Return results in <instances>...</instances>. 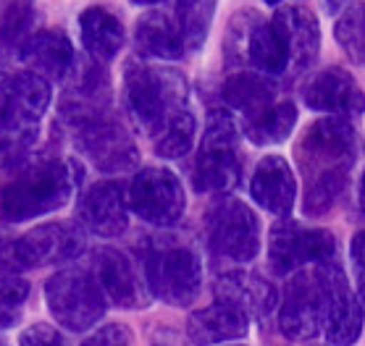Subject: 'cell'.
Wrapping results in <instances>:
<instances>
[{"instance_id":"7c38bea8","label":"cell","mask_w":365,"mask_h":346,"mask_svg":"<svg viewBox=\"0 0 365 346\" xmlns=\"http://www.w3.org/2000/svg\"><path fill=\"white\" fill-rule=\"evenodd\" d=\"M279 328L292 341L316 338L324 328V288L313 271H297L287 281L279 313Z\"/></svg>"},{"instance_id":"74e56055","label":"cell","mask_w":365,"mask_h":346,"mask_svg":"<svg viewBox=\"0 0 365 346\" xmlns=\"http://www.w3.org/2000/svg\"><path fill=\"white\" fill-rule=\"evenodd\" d=\"M360 210L365 213V173H363V179H360Z\"/></svg>"},{"instance_id":"ba28073f","label":"cell","mask_w":365,"mask_h":346,"mask_svg":"<svg viewBox=\"0 0 365 346\" xmlns=\"http://www.w3.org/2000/svg\"><path fill=\"white\" fill-rule=\"evenodd\" d=\"M126 202L132 207V213L142 218L150 226H174L184 215L187 194H184L182 182L176 179V173L168 168H145L132 179Z\"/></svg>"},{"instance_id":"d590c367","label":"cell","mask_w":365,"mask_h":346,"mask_svg":"<svg viewBox=\"0 0 365 346\" xmlns=\"http://www.w3.org/2000/svg\"><path fill=\"white\" fill-rule=\"evenodd\" d=\"M352 260L365 273V231H357L355 239H352Z\"/></svg>"},{"instance_id":"d6a6232c","label":"cell","mask_w":365,"mask_h":346,"mask_svg":"<svg viewBox=\"0 0 365 346\" xmlns=\"http://www.w3.org/2000/svg\"><path fill=\"white\" fill-rule=\"evenodd\" d=\"M37 140V129H0V160H14V157L24 155L26 147H32Z\"/></svg>"},{"instance_id":"603a6c76","label":"cell","mask_w":365,"mask_h":346,"mask_svg":"<svg viewBox=\"0 0 365 346\" xmlns=\"http://www.w3.org/2000/svg\"><path fill=\"white\" fill-rule=\"evenodd\" d=\"M21 58L32 68H37L34 74L45 76V79H63L68 76L71 63H74V48L63 32L42 29L24 42Z\"/></svg>"},{"instance_id":"e575fe53","label":"cell","mask_w":365,"mask_h":346,"mask_svg":"<svg viewBox=\"0 0 365 346\" xmlns=\"http://www.w3.org/2000/svg\"><path fill=\"white\" fill-rule=\"evenodd\" d=\"M19 346H66L63 336L53 325H45V323H34L21 333L19 338Z\"/></svg>"},{"instance_id":"f35d334b","label":"cell","mask_w":365,"mask_h":346,"mask_svg":"<svg viewBox=\"0 0 365 346\" xmlns=\"http://www.w3.org/2000/svg\"><path fill=\"white\" fill-rule=\"evenodd\" d=\"M134 6H155V3H163V0H132Z\"/></svg>"},{"instance_id":"f1b7e54d","label":"cell","mask_w":365,"mask_h":346,"mask_svg":"<svg viewBox=\"0 0 365 346\" xmlns=\"http://www.w3.org/2000/svg\"><path fill=\"white\" fill-rule=\"evenodd\" d=\"M195 115L190 113V108L176 113L171 121H168L163 129H160L155 137H153V145H155V152L160 157H184L195 145Z\"/></svg>"},{"instance_id":"d6986e66","label":"cell","mask_w":365,"mask_h":346,"mask_svg":"<svg viewBox=\"0 0 365 346\" xmlns=\"http://www.w3.org/2000/svg\"><path fill=\"white\" fill-rule=\"evenodd\" d=\"M271 24L282 37L287 56H289V66L294 71H305L313 66L321 48V29H318V19L302 6H282L276 11Z\"/></svg>"},{"instance_id":"836d02e7","label":"cell","mask_w":365,"mask_h":346,"mask_svg":"<svg viewBox=\"0 0 365 346\" xmlns=\"http://www.w3.org/2000/svg\"><path fill=\"white\" fill-rule=\"evenodd\" d=\"M134 336L126 325H118V323H110V325H103L98 328L92 336H87L82 341V346H132Z\"/></svg>"},{"instance_id":"6da1fadb","label":"cell","mask_w":365,"mask_h":346,"mask_svg":"<svg viewBox=\"0 0 365 346\" xmlns=\"http://www.w3.org/2000/svg\"><path fill=\"white\" fill-rule=\"evenodd\" d=\"M294 155L307 182L302 210L310 218L326 215L347 192L349 168L357 157L355 129L344 115H326L307 126Z\"/></svg>"},{"instance_id":"ffe728a7","label":"cell","mask_w":365,"mask_h":346,"mask_svg":"<svg viewBox=\"0 0 365 346\" xmlns=\"http://www.w3.org/2000/svg\"><path fill=\"white\" fill-rule=\"evenodd\" d=\"M250 194L257 205L274 215H289L297 199V182L294 171L282 155H266L255 165Z\"/></svg>"},{"instance_id":"2e32d148","label":"cell","mask_w":365,"mask_h":346,"mask_svg":"<svg viewBox=\"0 0 365 346\" xmlns=\"http://www.w3.org/2000/svg\"><path fill=\"white\" fill-rule=\"evenodd\" d=\"M226 48L229 53L245 50V58L260 74H284L289 68V56H287L282 37L276 32V26L266 19L252 16L247 26L242 24V16L234 19Z\"/></svg>"},{"instance_id":"30bf717a","label":"cell","mask_w":365,"mask_h":346,"mask_svg":"<svg viewBox=\"0 0 365 346\" xmlns=\"http://www.w3.org/2000/svg\"><path fill=\"white\" fill-rule=\"evenodd\" d=\"M207 244L216 255L250 263L260 252V221L242 199H224L207 215Z\"/></svg>"},{"instance_id":"52a82bcc","label":"cell","mask_w":365,"mask_h":346,"mask_svg":"<svg viewBox=\"0 0 365 346\" xmlns=\"http://www.w3.org/2000/svg\"><path fill=\"white\" fill-rule=\"evenodd\" d=\"M145 283L150 294L171 307H187L202 283L200 257L184 244L155 247L145 255Z\"/></svg>"},{"instance_id":"4dcf8cb0","label":"cell","mask_w":365,"mask_h":346,"mask_svg":"<svg viewBox=\"0 0 365 346\" xmlns=\"http://www.w3.org/2000/svg\"><path fill=\"white\" fill-rule=\"evenodd\" d=\"M29 299V283L19 276H0V330L19 325Z\"/></svg>"},{"instance_id":"f546056e","label":"cell","mask_w":365,"mask_h":346,"mask_svg":"<svg viewBox=\"0 0 365 346\" xmlns=\"http://www.w3.org/2000/svg\"><path fill=\"white\" fill-rule=\"evenodd\" d=\"M334 37L352 63H365V0L341 11L334 26Z\"/></svg>"},{"instance_id":"7402d4cb","label":"cell","mask_w":365,"mask_h":346,"mask_svg":"<svg viewBox=\"0 0 365 346\" xmlns=\"http://www.w3.org/2000/svg\"><path fill=\"white\" fill-rule=\"evenodd\" d=\"M216 297L221 302L240 307L242 313L255 315V318H266L276 307V288L266 278H260L255 273L234 271L224 273L216 281Z\"/></svg>"},{"instance_id":"5bb4252c","label":"cell","mask_w":365,"mask_h":346,"mask_svg":"<svg viewBox=\"0 0 365 346\" xmlns=\"http://www.w3.org/2000/svg\"><path fill=\"white\" fill-rule=\"evenodd\" d=\"M50 84L34 71L0 76V129H29L50 105Z\"/></svg>"},{"instance_id":"5b68a950","label":"cell","mask_w":365,"mask_h":346,"mask_svg":"<svg viewBox=\"0 0 365 346\" xmlns=\"http://www.w3.org/2000/svg\"><path fill=\"white\" fill-rule=\"evenodd\" d=\"M237 137L240 132L232 115L226 110H213L195 163V189L205 194H226L240 184L242 163L237 155Z\"/></svg>"},{"instance_id":"4fadbf2b","label":"cell","mask_w":365,"mask_h":346,"mask_svg":"<svg viewBox=\"0 0 365 346\" xmlns=\"http://www.w3.org/2000/svg\"><path fill=\"white\" fill-rule=\"evenodd\" d=\"M76 145L100 171L121 173L137 165L140 152L134 140L126 134V129L116 118H108L106 113H98L76 124Z\"/></svg>"},{"instance_id":"60d3db41","label":"cell","mask_w":365,"mask_h":346,"mask_svg":"<svg viewBox=\"0 0 365 346\" xmlns=\"http://www.w3.org/2000/svg\"><path fill=\"white\" fill-rule=\"evenodd\" d=\"M232 346H245V344H232Z\"/></svg>"},{"instance_id":"e0dca14e","label":"cell","mask_w":365,"mask_h":346,"mask_svg":"<svg viewBox=\"0 0 365 346\" xmlns=\"http://www.w3.org/2000/svg\"><path fill=\"white\" fill-rule=\"evenodd\" d=\"M92 276L103 288L106 299H110L116 307L140 310L150 302L148 288L142 286L140 276L134 271L132 260L113 247H103L92 257Z\"/></svg>"},{"instance_id":"4316f807","label":"cell","mask_w":365,"mask_h":346,"mask_svg":"<svg viewBox=\"0 0 365 346\" xmlns=\"http://www.w3.org/2000/svg\"><path fill=\"white\" fill-rule=\"evenodd\" d=\"M297 124V108L294 103L284 100V103H274L266 110H260L252 118H245V134L250 137L252 145H279L292 134Z\"/></svg>"},{"instance_id":"8fae6325","label":"cell","mask_w":365,"mask_h":346,"mask_svg":"<svg viewBox=\"0 0 365 346\" xmlns=\"http://www.w3.org/2000/svg\"><path fill=\"white\" fill-rule=\"evenodd\" d=\"M318 281L324 288V333L339 346H352L363 333V305L349 288L347 276L339 265L318 263Z\"/></svg>"},{"instance_id":"277c9868","label":"cell","mask_w":365,"mask_h":346,"mask_svg":"<svg viewBox=\"0 0 365 346\" xmlns=\"http://www.w3.org/2000/svg\"><path fill=\"white\" fill-rule=\"evenodd\" d=\"M87 247L84 229L74 221L45 223L16 241H0V276H19L29 268L68 263Z\"/></svg>"},{"instance_id":"8d00e7d4","label":"cell","mask_w":365,"mask_h":346,"mask_svg":"<svg viewBox=\"0 0 365 346\" xmlns=\"http://www.w3.org/2000/svg\"><path fill=\"white\" fill-rule=\"evenodd\" d=\"M321 3H324L326 14H339V11L355 6V3H360V0H321Z\"/></svg>"},{"instance_id":"9a60e30c","label":"cell","mask_w":365,"mask_h":346,"mask_svg":"<svg viewBox=\"0 0 365 346\" xmlns=\"http://www.w3.org/2000/svg\"><path fill=\"white\" fill-rule=\"evenodd\" d=\"M302 100L310 110L331 115H360L365 110V92L355 76L339 66L321 68L302 87Z\"/></svg>"},{"instance_id":"1f68e13d","label":"cell","mask_w":365,"mask_h":346,"mask_svg":"<svg viewBox=\"0 0 365 346\" xmlns=\"http://www.w3.org/2000/svg\"><path fill=\"white\" fill-rule=\"evenodd\" d=\"M32 0H0V40H14L24 29Z\"/></svg>"},{"instance_id":"d4e9b609","label":"cell","mask_w":365,"mask_h":346,"mask_svg":"<svg viewBox=\"0 0 365 346\" xmlns=\"http://www.w3.org/2000/svg\"><path fill=\"white\" fill-rule=\"evenodd\" d=\"M134 42L142 53L160 58V61H179L187 50L176 21L163 11H150L137 21Z\"/></svg>"},{"instance_id":"8992f818","label":"cell","mask_w":365,"mask_h":346,"mask_svg":"<svg viewBox=\"0 0 365 346\" xmlns=\"http://www.w3.org/2000/svg\"><path fill=\"white\" fill-rule=\"evenodd\" d=\"M45 299L50 315L71 333L90 330L95 323L103 320L108 310L106 294L98 286L95 276L79 268H68L50 276L45 283Z\"/></svg>"},{"instance_id":"ac0fdd59","label":"cell","mask_w":365,"mask_h":346,"mask_svg":"<svg viewBox=\"0 0 365 346\" xmlns=\"http://www.w3.org/2000/svg\"><path fill=\"white\" fill-rule=\"evenodd\" d=\"M79 221L98 236H121L129 226V207L121 182H98L82 194Z\"/></svg>"},{"instance_id":"3957f363","label":"cell","mask_w":365,"mask_h":346,"mask_svg":"<svg viewBox=\"0 0 365 346\" xmlns=\"http://www.w3.org/2000/svg\"><path fill=\"white\" fill-rule=\"evenodd\" d=\"M124 95L134 124L150 137H155L176 113L187 110V82L174 68L134 61L124 74Z\"/></svg>"},{"instance_id":"44dd1931","label":"cell","mask_w":365,"mask_h":346,"mask_svg":"<svg viewBox=\"0 0 365 346\" xmlns=\"http://www.w3.org/2000/svg\"><path fill=\"white\" fill-rule=\"evenodd\" d=\"M250 330V318L240 307L229 302H213L210 307H202L190 315L187 320V333H190L195 346H210L221 341H237L245 338Z\"/></svg>"},{"instance_id":"83f0119b","label":"cell","mask_w":365,"mask_h":346,"mask_svg":"<svg viewBox=\"0 0 365 346\" xmlns=\"http://www.w3.org/2000/svg\"><path fill=\"white\" fill-rule=\"evenodd\" d=\"M216 14V0H176V26L184 40V48L200 50L207 40Z\"/></svg>"},{"instance_id":"ab89813d","label":"cell","mask_w":365,"mask_h":346,"mask_svg":"<svg viewBox=\"0 0 365 346\" xmlns=\"http://www.w3.org/2000/svg\"><path fill=\"white\" fill-rule=\"evenodd\" d=\"M268 6H279V3H282V0H266Z\"/></svg>"},{"instance_id":"7a4b0ae2","label":"cell","mask_w":365,"mask_h":346,"mask_svg":"<svg viewBox=\"0 0 365 346\" xmlns=\"http://www.w3.org/2000/svg\"><path fill=\"white\" fill-rule=\"evenodd\" d=\"M76 187L71 163L61 157H45L26 165L0 189V218L14 223L32 221L66 205Z\"/></svg>"},{"instance_id":"9c48e42d","label":"cell","mask_w":365,"mask_h":346,"mask_svg":"<svg viewBox=\"0 0 365 346\" xmlns=\"http://www.w3.org/2000/svg\"><path fill=\"white\" fill-rule=\"evenodd\" d=\"M336 252L331 231L305 229L294 221H282L271 229L268 260L276 276H289L302 271L305 265L329 263Z\"/></svg>"},{"instance_id":"484cf974","label":"cell","mask_w":365,"mask_h":346,"mask_svg":"<svg viewBox=\"0 0 365 346\" xmlns=\"http://www.w3.org/2000/svg\"><path fill=\"white\" fill-rule=\"evenodd\" d=\"M82 26V42L87 53L98 61H110L124 48V26L108 9L92 6L79 16Z\"/></svg>"},{"instance_id":"cb8c5ba5","label":"cell","mask_w":365,"mask_h":346,"mask_svg":"<svg viewBox=\"0 0 365 346\" xmlns=\"http://www.w3.org/2000/svg\"><path fill=\"white\" fill-rule=\"evenodd\" d=\"M221 98L232 110H240L245 118H252L276 100V82L260 71H237L224 82Z\"/></svg>"}]
</instances>
